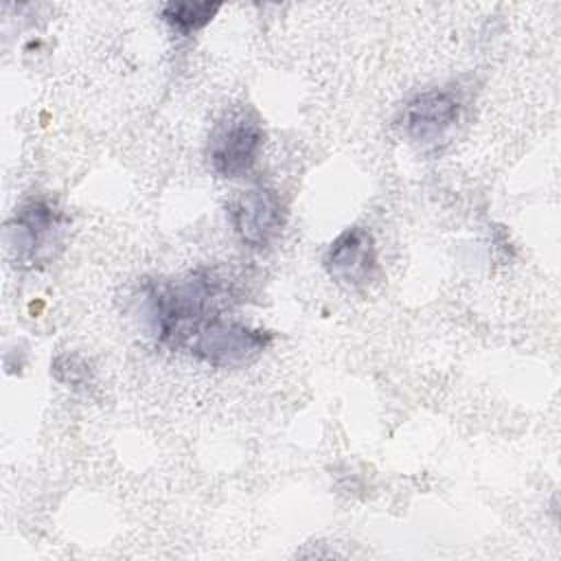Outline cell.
<instances>
[{
	"instance_id": "6da1fadb",
	"label": "cell",
	"mask_w": 561,
	"mask_h": 561,
	"mask_svg": "<svg viewBox=\"0 0 561 561\" xmlns=\"http://www.w3.org/2000/svg\"><path fill=\"white\" fill-rule=\"evenodd\" d=\"M239 300L237 283L215 267H197L178 280H156L142 287L145 318L164 346H186L210 318Z\"/></svg>"
},
{
	"instance_id": "7a4b0ae2",
	"label": "cell",
	"mask_w": 561,
	"mask_h": 561,
	"mask_svg": "<svg viewBox=\"0 0 561 561\" xmlns=\"http://www.w3.org/2000/svg\"><path fill=\"white\" fill-rule=\"evenodd\" d=\"M68 215L44 195L28 197L4 224L7 256L18 270H37L57 259L68 232Z\"/></svg>"
},
{
	"instance_id": "3957f363",
	"label": "cell",
	"mask_w": 561,
	"mask_h": 561,
	"mask_svg": "<svg viewBox=\"0 0 561 561\" xmlns=\"http://www.w3.org/2000/svg\"><path fill=\"white\" fill-rule=\"evenodd\" d=\"M265 127L261 116L250 105H232L224 110L210 129L206 158L215 175L224 180L243 178L250 173L263 151Z\"/></svg>"
},
{
	"instance_id": "277c9868",
	"label": "cell",
	"mask_w": 561,
	"mask_h": 561,
	"mask_svg": "<svg viewBox=\"0 0 561 561\" xmlns=\"http://www.w3.org/2000/svg\"><path fill=\"white\" fill-rule=\"evenodd\" d=\"M272 331L256 329L224 316L204 322L186 342L191 355L213 368H243L272 344Z\"/></svg>"
},
{
	"instance_id": "5b68a950",
	"label": "cell",
	"mask_w": 561,
	"mask_h": 561,
	"mask_svg": "<svg viewBox=\"0 0 561 561\" xmlns=\"http://www.w3.org/2000/svg\"><path fill=\"white\" fill-rule=\"evenodd\" d=\"M226 213L237 239L256 252L267 250L276 239H280L287 224L283 197L263 184L237 191L228 199Z\"/></svg>"
},
{
	"instance_id": "8992f818",
	"label": "cell",
	"mask_w": 561,
	"mask_h": 561,
	"mask_svg": "<svg viewBox=\"0 0 561 561\" xmlns=\"http://www.w3.org/2000/svg\"><path fill=\"white\" fill-rule=\"evenodd\" d=\"M462 96L456 88H427L405 101L399 114L401 134L419 147H436L456 129Z\"/></svg>"
},
{
	"instance_id": "52a82bcc",
	"label": "cell",
	"mask_w": 561,
	"mask_h": 561,
	"mask_svg": "<svg viewBox=\"0 0 561 561\" xmlns=\"http://www.w3.org/2000/svg\"><path fill=\"white\" fill-rule=\"evenodd\" d=\"M322 263L329 278L348 291H364L379 278L377 241L364 226L344 228L329 243Z\"/></svg>"
},
{
	"instance_id": "ba28073f",
	"label": "cell",
	"mask_w": 561,
	"mask_h": 561,
	"mask_svg": "<svg viewBox=\"0 0 561 561\" xmlns=\"http://www.w3.org/2000/svg\"><path fill=\"white\" fill-rule=\"evenodd\" d=\"M219 2H167L160 9V18L171 31L188 37L208 26L219 13Z\"/></svg>"
},
{
	"instance_id": "9c48e42d",
	"label": "cell",
	"mask_w": 561,
	"mask_h": 561,
	"mask_svg": "<svg viewBox=\"0 0 561 561\" xmlns=\"http://www.w3.org/2000/svg\"><path fill=\"white\" fill-rule=\"evenodd\" d=\"M50 375L70 388H88L92 381V370L79 353H59L50 362Z\"/></svg>"
}]
</instances>
